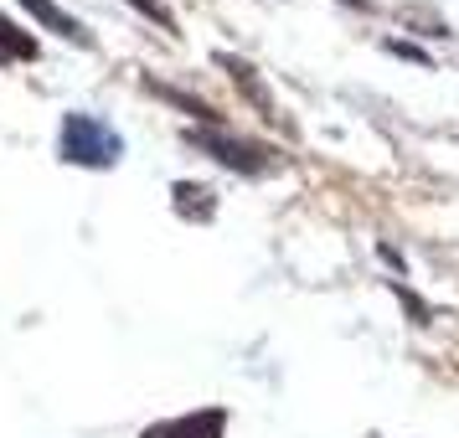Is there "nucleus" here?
<instances>
[{
    "instance_id": "obj_1",
    "label": "nucleus",
    "mask_w": 459,
    "mask_h": 438,
    "mask_svg": "<svg viewBox=\"0 0 459 438\" xmlns=\"http://www.w3.org/2000/svg\"><path fill=\"white\" fill-rule=\"evenodd\" d=\"M57 150H63V160H73V166H93V170L114 166V160L125 155L119 134H114L104 119H93V114H67Z\"/></svg>"
},
{
    "instance_id": "obj_2",
    "label": "nucleus",
    "mask_w": 459,
    "mask_h": 438,
    "mask_svg": "<svg viewBox=\"0 0 459 438\" xmlns=\"http://www.w3.org/2000/svg\"><path fill=\"white\" fill-rule=\"evenodd\" d=\"M196 145H207L222 166H232V170H243V176H253V170H264L269 160V150H258V145H238V140H228V134H191Z\"/></svg>"
},
{
    "instance_id": "obj_3",
    "label": "nucleus",
    "mask_w": 459,
    "mask_h": 438,
    "mask_svg": "<svg viewBox=\"0 0 459 438\" xmlns=\"http://www.w3.org/2000/svg\"><path fill=\"white\" fill-rule=\"evenodd\" d=\"M222 413H191L181 423H170V428H150L145 438H222Z\"/></svg>"
},
{
    "instance_id": "obj_4",
    "label": "nucleus",
    "mask_w": 459,
    "mask_h": 438,
    "mask_svg": "<svg viewBox=\"0 0 459 438\" xmlns=\"http://www.w3.org/2000/svg\"><path fill=\"white\" fill-rule=\"evenodd\" d=\"M22 5H26V11H31V16H37V21H42V26H52L57 37H67V42H83V26L73 21L67 11H57L52 0H22Z\"/></svg>"
},
{
    "instance_id": "obj_5",
    "label": "nucleus",
    "mask_w": 459,
    "mask_h": 438,
    "mask_svg": "<svg viewBox=\"0 0 459 438\" xmlns=\"http://www.w3.org/2000/svg\"><path fill=\"white\" fill-rule=\"evenodd\" d=\"M11 57H16V63L37 57V42L22 37V26H16V21H5V16H0V63H11Z\"/></svg>"
},
{
    "instance_id": "obj_6",
    "label": "nucleus",
    "mask_w": 459,
    "mask_h": 438,
    "mask_svg": "<svg viewBox=\"0 0 459 438\" xmlns=\"http://www.w3.org/2000/svg\"><path fill=\"white\" fill-rule=\"evenodd\" d=\"M134 5L145 11L150 21H160V26H166V31H176V16H170V11H166V5H160V0H134Z\"/></svg>"
}]
</instances>
